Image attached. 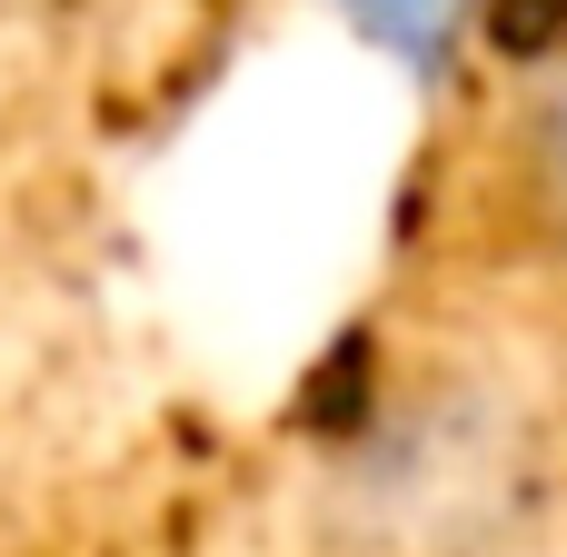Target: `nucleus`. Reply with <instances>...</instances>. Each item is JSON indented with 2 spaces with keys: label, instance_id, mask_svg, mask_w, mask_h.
Wrapping results in <instances>:
<instances>
[{
  "label": "nucleus",
  "instance_id": "1",
  "mask_svg": "<svg viewBox=\"0 0 567 557\" xmlns=\"http://www.w3.org/2000/svg\"><path fill=\"white\" fill-rule=\"evenodd\" d=\"M508 199H518V229L567 259V30L558 50L518 80V110H508Z\"/></svg>",
  "mask_w": 567,
  "mask_h": 557
},
{
  "label": "nucleus",
  "instance_id": "2",
  "mask_svg": "<svg viewBox=\"0 0 567 557\" xmlns=\"http://www.w3.org/2000/svg\"><path fill=\"white\" fill-rule=\"evenodd\" d=\"M389 60H419V70H439L449 60V40H458V20H468V0H339Z\"/></svg>",
  "mask_w": 567,
  "mask_h": 557
},
{
  "label": "nucleus",
  "instance_id": "3",
  "mask_svg": "<svg viewBox=\"0 0 567 557\" xmlns=\"http://www.w3.org/2000/svg\"><path fill=\"white\" fill-rule=\"evenodd\" d=\"M449 557H508V548H449Z\"/></svg>",
  "mask_w": 567,
  "mask_h": 557
}]
</instances>
